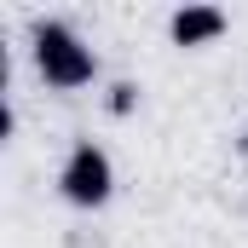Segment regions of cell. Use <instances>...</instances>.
<instances>
[{
	"label": "cell",
	"mask_w": 248,
	"mask_h": 248,
	"mask_svg": "<svg viewBox=\"0 0 248 248\" xmlns=\"http://www.w3.org/2000/svg\"><path fill=\"white\" fill-rule=\"evenodd\" d=\"M29 46H35V69H41L46 87H58V93L93 87V75H98V52H93L63 17H41V23L29 29Z\"/></svg>",
	"instance_id": "cell-1"
},
{
	"label": "cell",
	"mask_w": 248,
	"mask_h": 248,
	"mask_svg": "<svg viewBox=\"0 0 248 248\" xmlns=\"http://www.w3.org/2000/svg\"><path fill=\"white\" fill-rule=\"evenodd\" d=\"M58 196L69 208H104L116 196V162H110V150L93 144V139H75L69 156H63V168H58Z\"/></svg>",
	"instance_id": "cell-2"
},
{
	"label": "cell",
	"mask_w": 248,
	"mask_h": 248,
	"mask_svg": "<svg viewBox=\"0 0 248 248\" xmlns=\"http://www.w3.org/2000/svg\"><path fill=\"white\" fill-rule=\"evenodd\" d=\"M225 12L219 6H179L173 17H168V35H173V46H208V41H219L225 35Z\"/></svg>",
	"instance_id": "cell-3"
},
{
	"label": "cell",
	"mask_w": 248,
	"mask_h": 248,
	"mask_svg": "<svg viewBox=\"0 0 248 248\" xmlns=\"http://www.w3.org/2000/svg\"><path fill=\"white\" fill-rule=\"evenodd\" d=\"M133 104H139V87H133V81H116V87H110V98H104V110H110V116H133Z\"/></svg>",
	"instance_id": "cell-4"
}]
</instances>
